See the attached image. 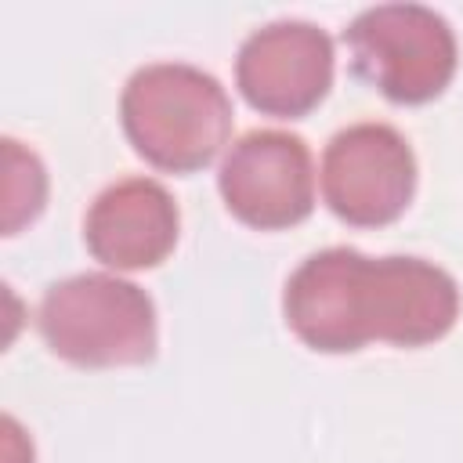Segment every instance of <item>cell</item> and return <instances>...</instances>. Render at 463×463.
I'll list each match as a JSON object with an SVG mask.
<instances>
[{"mask_svg": "<svg viewBox=\"0 0 463 463\" xmlns=\"http://www.w3.org/2000/svg\"><path fill=\"white\" fill-rule=\"evenodd\" d=\"M119 119L145 163L166 174H192L228 145L232 101L221 80L199 65L152 61L127 80Z\"/></svg>", "mask_w": 463, "mask_h": 463, "instance_id": "cell-1", "label": "cell"}, {"mask_svg": "<svg viewBox=\"0 0 463 463\" xmlns=\"http://www.w3.org/2000/svg\"><path fill=\"white\" fill-rule=\"evenodd\" d=\"M36 326L58 358L87 369L141 365L156 354L152 297L137 282L109 271H83L51 282Z\"/></svg>", "mask_w": 463, "mask_h": 463, "instance_id": "cell-2", "label": "cell"}, {"mask_svg": "<svg viewBox=\"0 0 463 463\" xmlns=\"http://www.w3.org/2000/svg\"><path fill=\"white\" fill-rule=\"evenodd\" d=\"M354 72L398 105L434 101L456 76V33L423 4H376L365 7L347 29Z\"/></svg>", "mask_w": 463, "mask_h": 463, "instance_id": "cell-3", "label": "cell"}, {"mask_svg": "<svg viewBox=\"0 0 463 463\" xmlns=\"http://www.w3.org/2000/svg\"><path fill=\"white\" fill-rule=\"evenodd\" d=\"M416 192V156L391 123H351L322 152V199L354 224L380 228L405 213Z\"/></svg>", "mask_w": 463, "mask_h": 463, "instance_id": "cell-4", "label": "cell"}, {"mask_svg": "<svg viewBox=\"0 0 463 463\" xmlns=\"http://www.w3.org/2000/svg\"><path fill=\"white\" fill-rule=\"evenodd\" d=\"M333 69V40L322 25L279 18L242 40L235 54V87L257 112L297 119L329 94Z\"/></svg>", "mask_w": 463, "mask_h": 463, "instance_id": "cell-5", "label": "cell"}, {"mask_svg": "<svg viewBox=\"0 0 463 463\" xmlns=\"http://www.w3.org/2000/svg\"><path fill=\"white\" fill-rule=\"evenodd\" d=\"M217 188L242 224L260 232L293 228L315 206L311 148L289 130H250L224 152Z\"/></svg>", "mask_w": 463, "mask_h": 463, "instance_id": "cell-6", "label": "cell"}, {"mask_svg": "<svg viewBox=\"0 0 463 463\" xmlns=\"http://www.w3.org/2000/svg\"><path fill=\"white\" fill-rule=\"evenodd\" d=\"M459 315L456 279L423 257H365L358 275L362 340L423 347L441 340Z\"/></svg>", "mask_w": 463, "mask_h": 463, "instance_id": "cell-7", "label": "cell"}, {"mask_svg": "<svg viewBox=\"0 0 463 463\" xmlns=\"http://www.w3.org/2000/svg\"><path fill=\"white\" fill-rule=\"evenodd\" d=\"M177 232V203L152 177H123L109 184L83 217V242L90 257L116 271L156 268L174 250Z\"/></svg>", "mask_w": 463, "mask_h": 463, "instance_id": "cell-8", "label": "cell"}, {"mask_svg": "<svg viewBox=\"0 0 463 463\" xmlns=\"http://www.w3.org/2000/svg\"><path fill=\"white\" fill-rule=\"evenodd\" d=\"M365 253L351 246H329L300 260L282 293V311L289 329L322 354L362 351V333L354 318V286Z\"/></svg>", "mask_w": 463, "mask_h": 463, "instance_id": "cell-9", "label": "cell"}, {"mask_svg": "<svg viewBox=\"0 0 463 463\" xmlns=\"http://www.w3.org/2000/svg\"><path fill=\"white\" fill-rule=\"evenodd\" d=\"M4 235H14L25 221H33L43 210L47 199V174L33 148H22V141L4 137Z\"/></svg>", "mask_w": 463, "mask_h": 463, "instance_id": "cell-10", "label": "cell"}]
</instances>
